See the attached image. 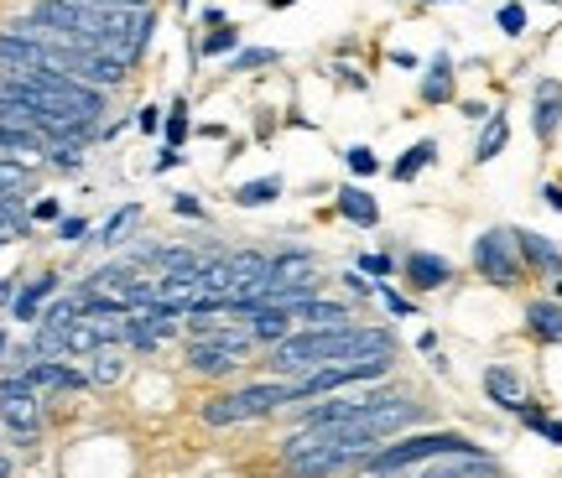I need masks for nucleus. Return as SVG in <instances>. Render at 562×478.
I'll return each mask as SVG.
<instances>
[{"instance_id":"nucleus-1","label":"nucleus","mask_w":562,"mask_h":478,"mask_svg":"<svg viewBox=\"0 0 562 478\" xmlns=\"http://www.w3.org/2000/svg\"><path fill=\"white\" fill-rule=\"evenodd\" d=\"M396 354V339L385 328H297L292 339L271 343V375H307V369H323V364H344V358H391Z\"/></svg>"},{"instance_id":"nucleus-2","label":"nucleus","mask_w":562,"mask_h":478,"mask_svg":"<svg viewBox=\"0 0 562 478\" xmlns=\"http://www.w3.org/2000/svg\"><path fill=\"white\" fill-rule=\"evenodd\" d=\"M281 406H292V379H261V385H240L229 396H214L199 417L203 426H235V421H261Z\"/></svg>"},{"instance_id":"nucleus-3","label":"nucleus","mask_w":562,"mask_h":478,"mask_svg":"<svg viewBox=\"0 0 562 478\" xmlns=\"http://www.w3.org/2000/svg\"><path fill=\"white\" fill-rule=\"evenodd\" d=\"M391 358H344V364H323V369H307V375L292 379V406L297 400H318L334 396L344 385H370V379H385Z\"/></svg>"},{"instance_id":"nucleus-4","label":"nucleus","mask_w":562,"mask_h":478,"mask_svg":"<svg viewBox=\"0 0 562 478\" xmlns=\"http://www.w3.org/2000/svg\"><path fill=\"white\" fill-rule=\"evenodd\" d=\"M474 271H480L490 286H516V281H521L516 235H510V229H484V235L474 239Z\"/></svg>"},{"instance_id":"nucleus-5","label":"nucleus","mask_w":562,"mask_h":478,"mask_svg":"<svg viewBox=\"0 0 562 478\" xmlns=\"http://www.w3.org/2000/svg\"><path fill=\"white\" fill-rule=\"evenodd\" d=\"M406 478H501V463L480 447V453H448V458L422 463L417 474H406Z\"/></svg>"},{"instance_id":"nucleus-6","label":"nucleus","mask_w":562,"mask_h":478,"mask_svg":"<svg viewBox=\"0 0 562 478\" xmlns=\"http://www.w3.org/2000/svg\"><path fill=\"white\" fill-rule=\"evenodd\" d=\"M402 265H406V281H412L417 292H438V286L453 281V265H448L442 255H432V250H412Z\"/></svg>"},{"instance_id":"nucleus-7","label":"nucleus","mask_w":562,"mask_h":478,"mask_svg":"<svg viewBox=\"0 0 562 478\" xmlns=\"http://www.w3.org/2000/svg\"><path fill=\"white\" fill-rule=\"evenodd\" d=\"M21 375L32 379L37 390H79V385H89V375H79V369L63 364V358H32Z\"/></svg>"},{"instance_id":"nucleus-8","label":"nucleus","mask_w":562,"mask_h":478,"mask_svg":"<svg viewBox=\"0 0 562 478\" xmlns=\"http://www.w3.org/2000/svg\"><path fill=\"white\" fill-rule=\"evenodd\" d=\"M292 322L297 328H349L355 322V312L344 307V301H328V297H307L292 307Z\"/></svg>"},{"instance_id":"nucleus-9","label":"nucleus","mask_w":562,"mask_h":478,"mask_svg":"<svg viewBox=\"0 0 562 478\" xmlns=\"http://www.w3.org/2000/svg\"><path fill=\"white\" fill-rule=\"evenodd\" d=\"M484 396L495 400V406H505V411H521L526 406V379L510 369V364H490L484 369Z\"/></svg>"},{"instance_id":"nucleus-10","label":"nucleus","mask_w":562,"mask_h":478,"mask_svg":"<svg viewBox=\"0 0 562 478\" xmlns=\"http://www.w3.org/2000/svg\"><path fill=\"white\" fill-rule=\"evenodd\" d=\"M0 421L11 426V437L16 442H37V432H42V417H37V396H21V400H0Z\"/></svg>"},{"instance_id":"nucleus-11","label":"nucleus","mask_w":562,"mask_h":478,"mask_svg":"<svg viewBox=\"0 0 562 478\" xmlns=\"http://www.w3.org/2000/svg\"><path fill=\"white\" fill-rule=\"evenodd\" d=\"M245 328H250V339L256 343H281L297 333V322H292V307H261V312H250L245 318Z\"/></svg>"},{"instance_id":"nucleus-12","label":"nucleus","mask_w":562,"mask_h":478,"mask_svg":"<svg viewBox=\"0 0 562 478\" xmlns=\"http://www.w3.org/2000/svg\"><path fill=\"white\" fill-rule=\"evenodd\" d=\"M516 235V250H521V260H531L537 271H547V276L562 281V250L552 244L547 235H531V229H510Z\"/></svg>"},{"instance_id":"nucleus-13","label":"nucleus","mask_w":562,"mask_h":478,"mask_svg":"<svg viewBox=\"0 0 562 478\" xmlns=\"http://www.w3.org/2000/svg\"><path fill=\"white\" fill-rule=\"evenodd\" d=\"M229 271H235V297H250V292H261L266 276H271V260L261 250H240V255H229Z\"/></svg>"},{"instance_id":"nucleus-14","label":"nucleus","mask_w":562,"mask_h":478,"mask_svg":"<svg viewBox=\"0 0 562 478\" xmlns=\"http://www.w3.org/2000/svg\"><path fill=\"white\" fill-rule=\"evenodd\" d=\"M0 157L37 161V157H47V136H42V130H26V125H0Z\"/></svg>"},{"instance_id":"nucleus-15","label":"nucleus","mask_w":562,"mask_h":478,"mask_svg":"<svg viewBox=\"0 0 562 478\" xmlns=\"http://www.w3.org/2000/svg\"><path fill=\"white\" fill-rule=\"evenodd\" d=\"M58 281L63 276H37L32 286H21L16 292V301H11V312H16V322H37L42 318V301L58 292Z\"/></svg>"},{"instance_id":"nucleus-16","label":"nucleus","mask_w":562,"mask_h":478,"mask_svg":"<svg viewBox=\"0 0 562 478\" xmlns=\"http://www.w3.org/2000/svg\"><path fill=\"white\" fill-rule=\"evenodd\" d=\"M339 214L349 224H360V229H375L381 224V203L370 198L364 187H339Z\"/></svg>"},{"instance_id":"nucleus-17","label":"nucleus","mask_w":562,"mask_h":478,"mask_svg":"<svg viewBox=\"0 0 562 478\" xmlns=\"http://www.w3.org/2000/svg\"><path fill=\"white\" fill-rule=\"evenodd\" d=\"M453 100V58L438 53L432 68H427V79H422V104H448Z\"/></svg>"},{"instance_id":"nucleus-18","label":"nucleus","mask_w":562,"mask_h":478,"mask_svg":"<svg viewBox=\"0 0 562 478\" xmlns=\"http://www.w3.org/2000/svg\"><path fill=\"white\" fill-rule=\"evenodd\" d=\"M531 125H537V136L542 140L558 136V125H562V83H542V89H537V120H531Z\"/></svg>"},{"instance_id":"nucleus-19","label":"nucleus","mask_w":562,"mask_h":478,"mask_svg":"<svg viewBox=\"0 0 562 478\" xmlns=\"http://www.w3.org/2000/svg\"><path fill=\"white\" fill-rule=\"evenodd\" d=\"M526 328L547 343H562V301H531L526 307Z\"/></svg>"},{"instance_id":"nucleus-20","label":"nucleus","mask_w":562,"mask_h":478,"mask_svg":"<svg viewBox=\"0 0 562 478\" xmlns=\"http://www.w3.org/2000/svg\"><path fill=\"white\" fill-rule=\"evenodd\" d=\"M432 161H438V140H417V146H412V151H402V161L391 167V178H396V182H412L422 167H432Z\"/></svg>"},{"instance_id":"nucleus-21","label":"nucleus","mask_w":562,"mask_h":478,"mask_svg":"<svg viewBox=\"0 0 562 478\" xmlns=\"http://www.w3.org/2000/svg\"><path fill=\"white\" fill-rule=\"evenodd\" d=\"M32 187V161L0 157V198H21Z\"/></svg>"},{"instance_id":"nucleus-22","label":"nucleus","mask_w":562,"mask_h":478,"mask_svg":"<svg viewBox=\"0 0 562 478\" xmlns=\"http://www.w3.org/2000/svg\"><path fill=\"white\" fill-rule=\"evenodd\" d=\"M505 140H510V120H505V115H490L480 146H474V161H495L505 151Z\"/></svg>"},{"instance_id":"nucleus-23","label":"nucleus","mask_w":562,"mask_h":478,"mask_svg":"<svg viewBox=\"0 0 562 478\" xmlns=\"http://www.w3.org/2000/svg\"><path fill=\"white\" fill-rule=\"evenodd\" d=\"M271 198H281V178H256V182H240V187H235V203H240V208H266Z\"/></svg>"},{"instance_id":"nucleus-24","label":"nucleus","mask_w":562,"mask_h":478,"mask_svg":"<svg viewBox=\"0 0 562 478\" xmlns=\"http://www.w3.org/2000/svg\"><path fill=\"white\" fill-rule=\"evenodd\" d=\"M121 375H125V354H121V349H110V343H104V349H94V369H89V379H94V385H115Z\"/></svg>"},{"instance_id":"nucleus-25","label":"nucleus","mask_w":562,"mask_h":478,"mask_svg":"<svg viewBox=\"0 0 562 478\" xmlns=\"http://www.w3.org/2000/svg\"><path fill=\"white\" fill-rule=\"evenodd\" d=\"M193 53H203V58H220V53H240V26H229V21H224L220 32H209L203 42H193Z\"/></svg>"},{"instance_id":"nucleus-26","label":"nucleus","mask_w":562,"mask_h":478,"mask_svg":"<svg viewBox=\"0 0 562 478\" xmlns=\"http://www.w3.org/2000/svg\"><path fill=\"white\" fill-rule=\"evenodd\" d=\"M136 219H140V203H125L121 214H115V219H110V224L100 229V244H104V250H115V244H125V229H131Z\"/></svg>"},{"instance_id":"nucleus-27","label":"nucleus","mask_w":562,"mask_h":478,"mask_svg":"<svg viewBox=\"0 0 562 478\" xmlns=\"http://www.w3.org/2000/svg\"><path fill=\"white\" fill-rule=\"evenodd\" d=\"M281 53L277 47H240L235 58H229V73H256V68H271Z\"/></svg>"},{"instance_id":"nucleus-28","label":"nucleus","mask_w":562,"mask_h":478,"mask_svg":"<svg viewBox=\"0 0 562 478\" xmlns=\"http://www.w3.org/2000/svg\"><path fill=\"white\" fill-rule=\"evenodd\" d=\"M516 417H521L526 426H531V432H542L547 442H558V447H562V421L542 417V411H537V406H531V400H526V406H521V411H516Z\"/></svg>"},{"instance_id":"nucleus-29","label":"nucleus","mask_w":562,"mask_h":478,"mask_svg":"<svg viewBox=\"0 0 562 478\" xmlns=\"http://www.w3.org/2000/svg\"><path fill=\"white\" fill-rule=\"evenodd\" d=\"M47 157H53V167H58V172H79L83 140H53V146H47Z\"/></svg>"},{"instance_id":"nucleus-30","label":"nucleus","mask_w":562,"mask_h":478,"mask_svg":"<svg viewBox=\"0 0 562 478\" xmlns=\"http://www.w3.org/2000/svg\"><path fill=\"white\" fill-rule=\"evenodd\" d=\"M344 167H349L355 178H375V172H381V157H375L370 146H349V151H344Z\"/></svg>"},{"instance_id":"nucleus-31","label":"nucleus","mask_w":562,"mask_h":478,"mask_svg":"<svg viewBox=\"0 0 562 478\" xmlns=\"http://www.w3.org/2000/svg\"><path fill=\"white\" fill-rule=\"evenodd\" d=\"M495 21H501L505 37H521V32H526V5H521V0H505L501 11H495Z\"/></svg>"},{"instance_id":"nucleus-32","label":"nucleus","mask_w":562,"mask_h":478,"mask_svg":"<svg viewBox=\"0 0 562 478\" xmlns=\"http://www.w3.org/2000/svg\"><path fill=\"white\" fill-rule=\"evenodd\" d=\"M161 130H167V146H182V140H188V104L172 100V110H167V125H161Z\"/></svg>"},{"instance_id":"nucleus-33","label":"nucleus","mask_w":562,"mask_h":478,"mask_svg":"<svg viewBox=\"0 0 562 478\" xmlns=\"http://www.w3.org/2000/svg\"><path fill=\"white\" fill-rule=\"evenodd\" d=\"M375 297H381L385 307H391V312H396V318H412V312H417V307H412V301H406L402 292H391V286H385V281H375Z\"/></svg>"},{"instance_id":"nucleus-34","label":"nucleus","mask_w":562,"mask_h":478,"mask_svg":"<svg viewBox=\"0 0 562 478\" xmlns=\"http://www.w3.org/2000/svg\"><path fill=\"white\" fill-rule=\"evenodd\" d=\"M161 125H167V110H157V104H146V110H136V130H146V136H157Z\"/></svg>"},{"instance_id":"nucleus-35","label":"nucleus","mask_w":562,"mask_h":478,"mask_svg":"<svg viewBox=\"0 0 562 478\" xmlns=\"http://www.w3.org/2000/svg\"><path fill=\"white\" fill-rule=\"evenodd\" d=\"M360 271L370 281H385V276H391V255H360Z\"/></svg>"},{"instance_id":"nucleus-36","label":"nucleus","mask_w":562,"mask_h":478,"mask_svg":"<svg viewBox=\"0 0 562 478\" xmlns=\"http://www.w3.org/2000/svg\"><path fill=\"white\" fill-rule=\"evenodd\" d=\"M83 235H89V219H58V239H63V244H79Z\"/></svg>"},{"instance_id":"nucleus-37","label":"nucleus","mask_w":562,"mask_h":478,"mask_svg":"<svg viewBox=\"0 0 562 478\" xmlns=\"http://www.w3.org/2000/svg\"><path fill=\"white\" fill-rule=\"evenodd\" d=\"M355 297H375V281H364V271H349V276H339Z\"/></svg>"},{"instance_id":"nucleus-38","label":"nucleus","mask_w":562,"mask_h":478,"mask_svg":"<svg viewBox=\"0 0 562 478\" xmlns=\"http://www.w3.org/2000/svg\"><path fill=\"white\" fill-rule=\"evenodd\" d=\"M172 208H178L182 219H203V203L193 198V193H178V203H172Z\"/></svg>"},{"instance_id":"nucleus-39","label":"nucleus","mask_w":562,"mask_h":478,"mask_svg":"<svg viewBox=\"0 0 562 478\" xmlns=\"http://www.w3.org/2000/svg\"><path fill=\"white\" fill-rule=\"evenodd\" d=\"M151 167H157V172H172V167H182V151H178V146H161Z\"/></svg>"},{"instance_id":"nucleus-40","label":"nucleus","mask_w":562,"mask_h":478,"mask_svg":"<svg viewBox=\"0 0 562 478\" xmlns=\"http://www.w3.org/2000/svg\"><path fill=\"white\" fill-rule=\"evenodd\" d=\"M79 5H121V11H151V0H79Z\"/></svg>"},{"instance_id":"nucleus-41","label":"nucleus","mask_w":562,"mask_h":478,"mask_svg":"<svg viewBox=\"0 0 562 478\" xmlns=\"http://www.w3.org/2000/svg\"><path fill=\"white\" fill-rule=\"evenodd\" d=\"M32 219H58V198H42L37 208H32Z\"/></svg>"},{"instance_id":"nucleus-42","label":"nucleus","mask_w":562,"mask_h":478,"mask_svg":"<svg viewBox=\"0 0 562 478\" xmlns=\"http://www.w3.org/2000/svg\"><path fill=\"white\" fill-rule=\"evenodd\" d=\"M360 478H406V474H402V468H364Z\"/></svg>"},{"instance_id":"nucleus-43","label":"nucleus","mask_w":562,"mask_h":478,"mask_svg":"<svg viewBox=\"0 0 562 478\" xmlns=\"http://www.w3.org/2000/svg\"><path fill=\"white\" fill-rule=\"evenodd\" d=\"M542 198H547V203H552V208H558V214H562V187H542Z\"/></svg>"},{"instance_id":"nucleus-44","label":"nucleus","mask_w":562,"mask_h":478,"mask_svg":"<svg viewBox=\"0 0 562 478\" xmlns=\"http://www.w3.org/2000/svg\"><path fill=\"white\" fill-rule=\"evenodd\" d=\"M0 301H16V292H11V281H0Z\"/></svg>"},{"instance_id":"nucleus-45","label":"nucleus","mask_w":562,"mask_h":478,"mask_svg":"<svg viewBox=\"0 0 562 478\" xmlns=\"http://www.w3.org/2000/svg\"><path fill=\"white\" fill-rule=\"evenodd\" d=\"M0 478H11V458L5 453H0Z\"/></svg>"},{"instance_id":"nucleus-46","label":"nucleus","mask_w":562,"mask_h":478,"mask_svg":"<svg viewBox=\"0 0 562 478\" xmlns=\"http://www.w3.org/2000/svg\"><path fill=\"white\" fill-rule=\"evenodd\" d=\"M266 5H271V11H281V5H297V0H266Z\"/></svg>"},{"instance_id":"nucleus-47","label":"nucleus","mask_w":562,"mask_h":478,"mask_svg":"<svg viewBox=\"0 0 562 478\" xmlns=\"http://www.w3.org/2000/svg\"><path fill=\"white\" fill-rule=\"evenodd\" d=\"M11 239H16V235H11V229H0V250H5V244H11Z\"/></svg>"},{"instance_id":"nucleus-48","label":"nucleus","mask_w":562,"mask_h":478,"mask_svg":"<svg viewBox=\"0 0 562 478\" xmlns=\"http://www.w3.org/2000/svg\"><path fill=\"white\" fill-rule=\"evenodd\" d=\"M178 11H193V0H178Z\"/></svg>"},{"instance_id":"nucleus-49","label":"nucleus","mask_w":562,"mask_h":478,"mask_svg":"<svg viewBox=\"0 0 562 478\" xmlns=\"http://www.w3.org/2000/svg\"><path fill=\"white\" fill-rule=\"evenodd\" d=\"M558 301H562V281H558Z\"/></svg>"}]
</instances>
